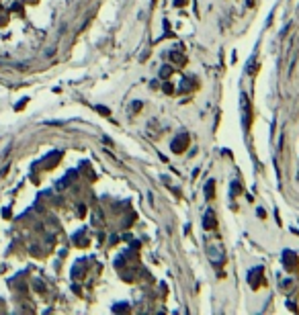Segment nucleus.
Here are the masks:
<instances>
[{"label": "nucleus", "mask_w": 299, "mask_h": 315, "mask_svg": "<svg viewBox=\"0 0 299 315\" xmlns=\"http://www.w3.org/2000/svg\"><path fill=\"white\" fill-rule=\"evenodd\" d=\"M186 145H189V137H186V135H178L176 139H172L170 147H172L174 154H183V151L186 150Z\"/></svg>", "instance_id": "f257e3e1"}, {"label": "nucleus", "mask_w": 299, "mask_h": 315, "mask_svg": "<svg viewBox=\"0 0 299 315\" xmlns=\"http://www.w3.org/2000/svg\"><path fill=\"white\" fill-rule=\"evenodd\" d=\"M283 262H285L287 270H291V272H293V270H297V256H295L293 252L287 250V252L283 254Z\"/></svg>", "instance_id": "f03ea898"}, {"label": "nucleus", "mask_w": 299, "mask_h": 315, "mask_svg": "<svg viewBox=\"0 0 299 315\" xmlns=\"http://www.w3.org/2000/svg\"><path fill=\"white\" fill-rule=\"evenodd\" d=\"M215 223H217V221H215V213L207 211V213H205V217H203V227H205V229H213Z\"/></svg>", "instance_id": "7ed1b4c3"}, {"label": "nucleus", "mask_w": 299, "mask_h": 315, "mask_svg": "<svg viewBox=\"0 0 299 315\" xmlns=\"http://www.w3.org/2000/svg\"><path fill=\"white\" fill-rule=\"evenodd\" d=\"M260 274H262V268H254V270L248 274V281H250V284H252L254 288L260 284Z\"/></svg>", "instance_id": "20e7f679"}, {"label": "nucleus", "mask_w": 299, "mask_h": 315, "mask_svg": "<svg viewBox=\"0 0 299 315\" xmlns=\"http://www.w3.org/2000/svg\"><path fill=\"white\" fill-rule=\"evenodd\" d=\"M242 113H244V127L248 129V123H250V110H248V98H246V94H242Z\"/></svg>", "instance_id": "39448f33"}, {"label": "nucleus", "mask_w": 299, "mask_h": 315, "mask_svg": "<svg viewBox=\"0 0 299 315\" xmlns=\"http://www.w3.org/2000/svg\"><path fill=\"white\" fill-rule=\"evenodd\" d=\"M213 184H215V182H213V180H209V182H207V186H205V197H207V199H211V197H213Z\"/></svg>", "instance_id": "423d86ee"}, {"label": "nucleus", "mask_w": 299, "mask_h": 315, "mask_svg": "<svg viewBox=\"0 0 299 315\" xmlns=\"http://www.w3.org/2000/svg\"><path fill=\"white\" fill-rule=\"evenodd\" d=\"M170 72H172V68H168V66H164V68H162V72H160V76H162V78H166V76H168Z\"/></svg>", "instance_id": "0eeeda50"}, {"label": "nucleus", "mask_w": 299, "mask_h": 315, "mask_svg": "<svg viewBox=\"0 0 299 315\" xmlns=\"http://www.w3.org/2000/svg\"><path fill=\"white\" fill-rule=\"evenodd\" d=\"M96 110L102 113V115H109V109H105V107H96Z\"/></svg>", "instance_id": "6e6552de"}, {"label": "nucleus", "mask_w": 299, "mask_h": 315, "mask_svg": "<svg viewBox=\"0 0 299 315\" xmlns=\"http://www.w3.org/2000/svg\"><path fill=\"white\" fill-rule=\"evenodd\" d=\"M164 92H168V94H170V92H172V86H170V84H164Z\"/></svg>", "instance_id": "1a4fd4ad"}, {"label": "nucleus", "mask_w": 299, "mask_h": 315, "mask_svg": "<svg viewBox=\"0 0 299 315\" xmlns=\"http://www.w3.org/2000/svg\"><path fill=\"white\" fill-rule=\"evenodd\" d=\"M183 2H184V0H174V4H176V6H183Z\"/></svg>", "instance_id": "9d476101"}]
</instances>
